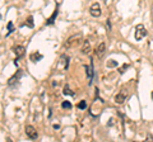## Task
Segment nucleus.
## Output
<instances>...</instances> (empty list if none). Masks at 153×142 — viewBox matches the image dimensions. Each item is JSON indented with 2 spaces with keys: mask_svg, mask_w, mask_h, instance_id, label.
<instances>
[{
  "mask_svg": "<svg viewBox=\"0 0 153 142\" xmlns=\"http://www.w3.org/2000/svg\"><path fill=\"white\" fill-rule=\"evenodd\" d=\"M85 70H87V74H88L89 84H92V78H93V62H92V61H91L89 66H85Z\"/></svg>",
  "mask_w": 153,
  "mask_h": 142,
  "instance_id": "1a4fd4ad",
  "label": "nucleus"
},
{
  "mask_svg": "<svg viewBox=\"0 0 153 142\" xmlns=\"http://www.w3.org/2000/svg\"><path fill=\"white\" fill-rule=\"evenodd\" d=\"M146 36H147V29H146V27L143 26V24H138V26L135 27V40L140 41V40L144 38Z\"/></svg>",
  "mask_w": 153,
  "mask_h": 142,
  "instance_id": "f257e3e1",
  "label": "nucleus"
},
{
  "mask_svg": "<svg viewBox=\"0 0 153 142\" xmlns=\"http://www.w3.org/2000/svg\"><path fill=\"white\" fill-rule=\"evenodd\" d=\"M27 23H28V26H30V27H33V18L32 17H28Z\"/></svg>",
  "mask_w": 153,
  "mask_h": 142,
  "instance_id": "f3484780",
  "label": "nucleus"
},
{
  "mask_svg": "<svg viewBox=\"0 0 153 142\" xmlns=\"http://www.w3.org/2000/svg\"><path fill=\"white\" fill-rule=\"evenodd\" d=\"M85 107H87V104H85V100H82V102L78 104V108H80V109H84Z\"/></svg>",
  "mask_w": 153,
  "mask_h": 142,
  "instance_id": "dca6fc26",
  "label": "nucleus"
},
{
  "mask_svg": "<svg viewBox=\"0 0 153 142\" xmlns=\"http://www.w3.org/2000/svg\"><path fill=\"white\" fill-rule=\"evenodd\" d=\"M56 15H57V7H56V9H55L54 14H52V15L50 17V19H49V22H47V24H51V23L55 20V17H56Z\"/></svg>",
  "mask_w": 153,
  "mask_h": 142,
  "instance_id": "2eb2a0df",
  "label": "nucleus"
},
{
  "mask_svg": "<svg viewBox=\"0 0 153 142\" xmlns=\"http://www.w3.org/2000/svg\"><path fill=\"white\" fill-rule=\"evenodd\" d=\"M147 141H153V136L152 135H148L147 136Z\"/></svg>",
  "mask_w": 153,
  "mask_h": 142,
  "instance_id": "412c9836",
  "label": "nucleus"
},
{
  "mask_svg": "<svg viewBox=\"0 0 153 142\" xmlns=\"http://www.w3.org/2000/svg\"><path fill=\"white\" fill-rule=\"evenodd\" d=\"M61 107H63L64 109H71V107H73V105H71V103H70V102L65 100V102L61 103Z\"/></svg>",
  "mask_w": 153,
  "mask_h": 142,
  "instance_id": "ddd939ff",
  "label": "nucleus"
},
{
  "mask_svg": "<svg viewBox=\"0 0 153 142\" xmlns=\"http://www.w3.org/2000/svg\"><path fill=\"white\" fill-rule=\"evenodd\" d=\"M42 59V55L38 53V52H36V53H32L31 55V60L33 61V62H36V61H40Z\"/></svg>",
  "mask_w": 153,
  "mask_h": 142,
  "instance_id": "f8f14e48",
  "label": "nucleus"
},
{
  "mask_svg": "<svg viewBox=\"0 0 153 142\" xmlns=\"http://www.w3.org/2000/svg\"><path fill=\"white\" fill-rule=\"evenodd\" d=\"M152 98H153V94H152Z\"/></svg>",
  "mask_w": 153,
  "mask_h": 142,
  "instance_id": "5701e85b",
  "label": "nucleus"
},
{
  "mask_svg": "<svg viewBox=\"0 0 153 142\" xmlns=\"http://www.w3.org/2000/svg\"><path fill=\"white\" fill-rule=\"evenodd\" d=\"M82 53H84V55H87L88 52L91 51V43H89V41L88 40H85L84 41V43H83V46H82Z\"/></svg>",
  "mask_w": 153,
  "mask_h": 142,
  "instance_id": "9b49d317",
  "label": "nucleus"
},
{
  "mask_svg": "<svg viewBox=\"0 0 153 142\" xmlns=\"http://www.w3.org/2000/svg\"><path fill=\"white\" fill-rule=\"evenodd\" d=\"M126 67H129V65H124V66H123V67L120 69V74H123V72H124V71H125V69H126Z\"/></svg>",
  "mask_w": 153,
  "mask_h": 142,
  "instance_id": "aec40b11",
  "label": "nucleus"
},
{
  "mask_svg": "<svg viewBox=\"0 0 153 142\" xmlns=\"http://www.w3.org/2000/svg\"><path fill=\"white\" fill-rule=\"evenodd\" d=\"M105 51H106V45H105L103 42H102V43H100L98 47L96 48V55H97L98 59H102V57H103Z\"/></svg>",
  "mask_w": 153,
  "mask_h": 142,
  "instance_id": "39448f33",
  "label": "nucleus"
},
{
  "mask_svg": "<svg viewBox=\"0 0 153 142\" xmlns=\"http://www.w3.org/2000/svg\"><path fill=\"white\" fill-rule=\"evenodd\" d=\"M25 131H26V135H27L28 138H31V140H37L38 138V133H37V131L33 126H26Z\"/></svg>",
  "mask_w": 153,
  "mask_h": 142,
  "instance_id": "7ed1b4c3",
  "label": "nucleus"
},
{
  "mask_svg": "<svg viewBox=\"0 0 153 142\" xmlns=\"http://www.w3.org/2000/svg\"><path fill=\"white\" fill-rule=\"evenodd\" d=\"M8 29H9V33H12L14 29H13V23L12 22H9L8 23Z\"/></svg>",
  "mask_w": 153,
  "mask_h": 142,
  "instance_id": "a211bd4d",
  "label": "nucleus"
},
{
  "mask_svg": "<svg viewBox=\"0 0 153 142\" xmlns=\"http://www.w3.org/2000/svg\"><path fill=\"white\" fill-rule=\"evenodd\" d=\"M68 64H69V57H68V56H65V55H63L60 57V61H59L57 67H60V66L63 65V70H66V69H68Z\"/></svg>",
  "mask_w": 153,
  "mask_h": 142,
  "instance_id": "0eeeda50",
  "label": "nucleus"
},
{
  "mask_svg": "<svg viewBox=\"0 0 153 142\" xmlns=\"http://www.w3.org/2000/svg\"><path fill=\"white\" fill-rule=\"evenodd\" d=\"M63 93H64V95H74V91L70 90V88L68 86V85H66V86L64 88V91H63Z\"/></svg>",
  "mask_w": 153,
  "mask_h": 142,
  "instance_id": "4468645a",
  "label": "nucleus"
},
{
  "mask_svg": "<svg viewBox=\"0 0 153 142\" xmlns=\"http://www.w3.org/2000/svg\"><path fill=\"white\" fill-rule=\"evenodd\" d=\"M151 13H152V23H153V4H152V9H151Z\"/></svg>",
  "mask_w": 153,
  "mask_h": 142,
  "instance_id": "4be33fe9",
  "label": "nucleus"
},
{
  "mask_svg": "<svg viewBox=\"0 0 153 142\" xmlns=\"http://www.w3.org/2000/svg\"><path fill=\"white\" fill-rule=\"evenodd\" d=\"M21 76H22V71L18 70V71H17V75H14V76H12L10 79H9L8 84H9V85H13L14 83H18V80H19V78H21Z\"/></svg>",
  "mask_w": 153,
  "mask_h": 142,
  "instance_id": "9d476101",
  "label": "nucleus"
},
{
  "mask_svg": "<svg viewBox=\"0 0 153 142\" xmlns=\"http://www.w3.org/2000/svg\"><path fill=\"white\" fill-rule=\"evenodd\" d=\"M80 38H82V34H80V33H79L78 36H73V37H70V38L68 40V43H66V45H68V46H71V45H73V46H75V45H79Z\"/></svg>",
  "mask_w": 153,
  "mask_h": 142,
  "instance_id": "423d86ee",
  "label": "nucleus"
},
{
  "mask_svg": "<svg viewBox=\"0 0 153 142\" xmlns=\"http://www.w3.org/2000/svg\"><path fill=\"white\" fill-rule=\"evenodd\" d=\"M25 52H26V48L23 46H16L14 47V53H16V56L18 59L22 57V56L25 55Z\"/></svg>",
  "mask_w": 153,
  "mask_h": 142,
  "instance_id": "6e6552de",
  "label": "nucleus"
},
{
  "mask_svg": "<svg viewBox=\"0 0 153 142\" xmlns=\"http://www.w3.org/2000/svg\"><path fill=\"white\" fill-rule=\"evenodd\" d=\"M89 13H91V15L94 17V18L101 17V14H102L101 5H100L98 3H93L92 5H91V8H89Z\"/></svg>",
  "mask_w": 153,
  "mask_h": 142,
  "instance_id": "f03ea898",
  "label": "nucleus"
},
{
  "mask_svg": "<svg viewBox=\"0 0 153 142\" xmlns=\"http://www.w3.org/2000/svg\"><path fill=\"white\" fill-rule=\"evenodd\" d=\"M126 97H128V94H126V91L123 89L120 93H117L116 95H115V103H116V104H123L124 102L126 100Z\"/></svg>",
  "mask_w": 153,
  "mask_h": 142,
  "instance_id": "20e7f679",
  "label": "nucleus"
},
{
  "mask_svg": "<svg viewBox=\"0 0 153 142\" xmlns=\"http://www.w3.org/2000/svg\"><path fill=\"white\" fill-rule=\"evenodd\" d=\"M107 66H110V67H111V66H117V64L115 62V61H108V62H107Z\"/></svg>",
  "mask_w": 153,
  "mask_h": 142,
  "instance_id": "6ab92c4d",
  "label": "nucleus"
}]
</instances>
